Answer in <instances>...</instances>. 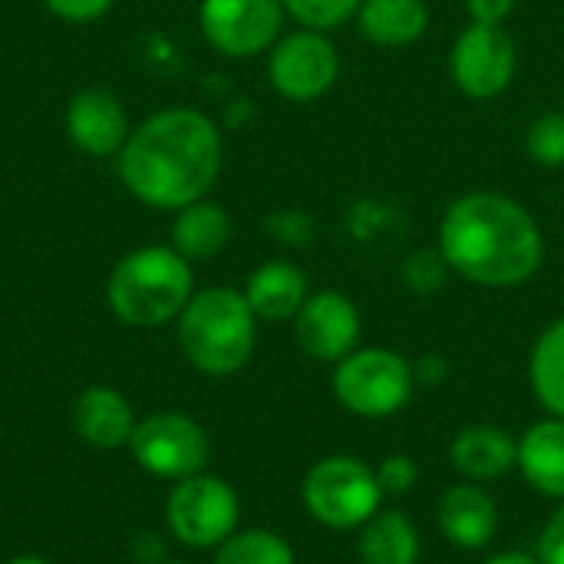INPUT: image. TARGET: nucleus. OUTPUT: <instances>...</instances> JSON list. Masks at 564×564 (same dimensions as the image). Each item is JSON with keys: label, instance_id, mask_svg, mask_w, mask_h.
<instances>
[{"label": "nucleus", "instance_id": "obj_25", "mask_svg": "<svg viewBox=\"0 0 564 564\" xmlns=\"http://www.w3.org/2000/svg\"><path fill=\"white\" fill-rule=\"evenodd\" d=\"M284 10L307 30H337L344 26L350 17H357L364 0H281Z\"/></svg>", "mask_w": 564, "mask_h": 564}, {"label": "nucleus", "instance_id": "obj_7", "mask_svg": "<svg viewBox=\"0 0 564 564\" xmlns=\"http://www.w3.org/2000/svg\"><path fill=\"white\" fill-rule=\"evenodd\" d=\"M238 492L208 473L175 482L165 502L169 529L188 549H218L228 535L238 532Z\"/></svg>", "mask_w": 564, "mask_h": 564}, {"label": "nucleus", "instance_id": "obj_27", "mask_svg": "<svg viewBox=\"0 0 564 564\" xmlns=\"http://www.w3.org/2000/svg\"><path fill=\"white\" fill-rule=\"evenodd\" d=\"M377 479H380L383 496H406V492L420 482L416 459H413V456H403V453H393V456L380 459Z\"/></svg>", "mask_w": 564, "mask_h": 564}, {"label": "nucleus", "instance_id": "obj_13", "mask_svg": "<svg viewBox=\"0 0 564 564\" xmlns=\"http://www.w3.org/2000/svg\"><path fill=\"white\" fill-rule=\"evenodd\" d=\"M66 135L69 142L93 155H119L129 139V119L122 102L109 89H83L66 106Z\"/></svg>", "mask_w": 564, "mask_h": 564}, {"label": "nucleus", "instance_id": "obj_26", "mask_svg": "<svg viewBox=\"0 0 564 564\" xmlns=\"http://www.w3.org/2000/svg\"><path fill=\"white\" fill-rule=\"evenodd\" d=\"M446 278H449V264L440 254V248L436 251L433 248L413 251L403 261V281L416 294H436V291H443L446 288Z\"/></svg>", "mask_w": 564, "mask_h": 564}, {"label": "nucleus", "instance_id": "obj_23", "mask_svg": "<svg viewBox=\"0 0 564 564\" xmlns=\"http://www.w3.org/2000/svg\"><path fill=\"white\" fill-rule=\"evenodd\" d=\"M215 564H294V549L278 532L248 529L228 535L218 545Z\"/></svg>", "mask_w": 564, "mask_h": 564}, {"label": "nucleus", "instance_id": "obj_24", "mask_svg": "<svg viewBox=\"0 0 564 564\" xmlns=\"http://www.w3.org/2000/svg\"><path fill=\"white\" fill-rule=\"evenodd\" d=\"M525 152L542 169H564V112H542L525 132Z\"/></svg>", "mask_w": 564, "mask_h": 564}, {"label": "nucleus", "instance_id": "obj_17", "mask_svg": "<svg viewBox=\"0 0 564 564\" xmlns=\"http://www.w3.org/2000/svg\"><path fill=\"white\" fill-rule=\"evenodd\" d=\"M516 466L522 469L525 482L549 496L564 502V420L549 416L529 426L519 440V459Z\"/></svg>", "mask_w": 564, "mask_h": 564}, {"label": "nucleus", "instance_id": "obj_20", "mask_svg": "<svg viewBox=\"0 0 564 564\" xmlns=\"http://www.w3.org/2000/svg\"><path fill=\"white\" fill-rule=\"evenodd\" d=\"M231 238V218L221 205L215 202H192L185 208L175 212L172 221V248L188 258V261H202V258H215Z\"/></svg>", "mask_w": 564, "mask_h": 564}, {"label": "nucleus", "instance_id": "obj_34", "mask_svg": "<svg viewBox=\"0 0 564 564\" xmlns=\"http://www.w3.org/2000/svg\"><path fill=\"white\" fill-rule=\"evenodd\" d=\"M159 564H185V562H159Z\"/></svg>", "mask_w": 564, "mask_h": 564}, {"label": "nucleus", "instance_id": "obj_15", "mask_svg": "<svg viewBox=\"0 0 564 564\" xmlns=\"http://www.w3.org/2000/svg\"><path fill=\"white\" fill-rule=\"evenodd\" d=\"M73 426L79 440L96 449L129 446L135 430L132 403L112 387H86L73 403Z\"/></svg>", "mask_w": 564, "mask_h": 564}, {"label": "nucleus", "instance_id": "obj_11", "mask_svg": "<svg viewBox=\"0 0 564 564\" xmlns=\"http://www.w3.org/2000/svg\"><path fill=\"white\" fill-rule=\"evenodd\" d=\"M284 13L281 0H202L198 23L218 53L245 59L278 43Z\"/></svg>", "mask_w": 564, "mask_h": 564}, {"label": "nucleus", "instance_id": "obj_1", "mask_svg": "<svg viewBox=\"0 0 564 564\" xmlns=\"http://www.w3.org/2000/svg\"><path fill=\"white\" fill-rule=\"evenodd\" d=\"M221 132L195 109H162L129 132L119 152L126 188L149 208L202 202L221 172Z\"/></svg>", "mask_w": 564, "mask_h": 564}, {"label": "nucleus", "instance_id": "obj_3", "mask_svg": "<svg viewBox=\"0 0 564 564\" xmlns=\"http://www.w3.org/2000/svg\"><path fill=\"white\" fill-rule=\"evenodd\" d=\"M195 294V274L188 258L172 245H149L126 254L106 284L112 314L129 327H162L178 321Z\"/></svg>", "mask_w": 564, "mask_h": 564}, {"label": "nucleus", "instance_id": "obj_19", "mask_svg": "<svg viewBox=\"0 0 564 564\" xmlns=\"http://www.w3.org/2000/svg\"><path fill=\"white\" fill-rule=\"evenodd\" d=\"M360 33L377 46H410L426 33L430 10L423 0H364L357 10Z\"/></svg>", "mask_w": 564, "mask_h": 564}, {"label": "nucleus", "instance_id": "obj_33", "mask_svg": "<svg viewBox=\"0 0 564 564\" xmlns=\"http://www.w3.org/2000/svg\"><path fill=\"white\" fill-rule=\"evenodd\" d=\"M7 564H50L46 558H40V555H17V558H10Z\"/></svg>", "mask_w": 564, "mask_h": 564}, {"label": "nucleus", "instance_id": "obj_16", "mask_svg": "<svg viewBox=\"0 0 564 564\" xmlns=\"http://www.w3.org/2000/svg\"><path fill=\"white\" fill-rule=\"evenodd\" d=\"M519 459V443L492 423H476L456 433L449 446V463L459 476L469 482H489L502 479Z\"/></svg>", "mask_w": 564, "mask_h": 564}, {"label": "nucleus", "instance_id": "obj_21", "mask_svg": "<svg viewBox=\"0 0 564 564\" xmlns=\"http://www.w3.org/2000/svg\"><path fill=\"white\" fill-rule=\"evenodd\" d=\"M360 562L364 564H416L420 562V532L416 525L390 509L377 512L360 529Z\"/></svg>", "mask_w": 564, "mask_h": 564}, {"label": "nucleus", "instance_id": "obj_2", "mask_svg": "<svg viewBox=\"0 0 564 564\" xmlns=\"http://www.w3.org/2000/svg\"><path fill=\"white\" fill-rule=\"evenodd\" d=\"M440 254L473 284L519 288L539 274L545 238L522 202L502 192H469L440 221Z\"/></svg>", "mask_w": 564, "mask_h": 564}, {"label": "nucleus", "instance_id": "obj_10", "mask_svg": "<svg viewBox=\"0 0 564 564\" xmlns=\"http://www.w3.org/2000/svg\"><path fill=\"white\" fill-rule=\"evenodd\" d=\"M340 76V56L327 33L294 30L281 36L268 53V79L291 102L321 99Z\"/></svg>", "mask_w": 564, "mask_h": 564}, {"label": "nucleus", "instance_id": "obj_30", "mask_svg": "<svg viewBox=\"0 0 564 564\" xmlns=\"http://www.w3.org/2000/svg\"><path fill=\"white\" fill-rule=\"evenodd\" d=\"M466 10H469L473 23H496V26H502L512 17L516 0H466Z\"/></svg>", "mask_w": 564, "mask_h": 564}, {"label": "nucleus", "instance_id": "obj_28", "mask_svg": "<svg viewBox=\"0 0 564 564\" xmlns=\"http://www.w3.org/2000/svg\"><path fill=\"white\" fill-rule=\"evenodd\" d=\"M50 13H56L59 20H69V23H89V20H99L112 0H43Z\"/></svg>", "mask_w": 564, "mask_h": 564}, {"label": "nucleus", "instance_id": "obj_29", "mask_svg": "<svg viewBox=\"0 0 564 564\" xmlns=\"http://www.w3.org/2000/svg\"><path fill=\"white\" fill-rule=\"evenodd\" d=\"M539 562L542 564H564V502L562 509L549 519L539 539Z\"/></svg>", "mask_w": 564, "mask_h": 564}, {"label": "nucleus", "instance_id": "obj_31", "mask_svg": "<svg viewBox=\"0 0 564 564\" xmlns=\"http://www.w3.org/2000/svg\"><path fill=\"white\" fill-rule=\"evenodd\" d=\"M413 377H416V383H423V387H440V383H446V377H449V364H446L440 354L420 357V360L413 364Z\"/></svg>", "mask_w": 564, "mask_h": 564}, {"label": "nucleus", "instance_id": "obj_5", "mask_svg": "<svg viewBox=\"0 0 564 564\" xmlns=\"http://www.w3.org/2000/svg\"><path fill=\"white\" fill-rule=\"evenodd\" d=\"M301 499L314 522L350 532L364 529L383 506L377 469L357 456H327L311 466Z\"/></svg>", "mask_w": 564, "mask_h": 564}, {"label": "nucleus", "instance_id": "obj_22", "mask_svg": "<svg viewBox=\"0 0 564 564\" xmlns=\"http://www.w3.org/2000/svg\"><path fill=\"white\" fill-rule=\"evenodd\" d=\"M529 380L539 403L564 420V317L545 327V334L532 347Z\"/></svg>", "mask_w": 564, "mask_h": 564}, {"label": "nucleus", "instance_id": "obj_14", "mask_svg": "<svg viewBox=\"0 0 564 564\" xmlns=\"http://www.w3.org/2000/svg\"><path fill=\"white\" fill-rule=\"evenodd\" d=\"M436 522L449 545L479 552L499 532V506L476 482H459L443 492V499L436 506Z\"/></svg>", "mask_w": 564, "mask_h": 564}, {"label": "nucleus", "instance_id": "obj_9", "mask_svg": "<svg viewBox=\"0 0 564 564\" xmlns=\"http://www.w3.org/2000/svg\"><path fill=\"white\" fill-rule=\"evenodd\" d=\"M519 50L506 26L496 23H469L449 53V73L459 93L469 99H496L516 79Z\"/></svg>", "mask_w": 564, "mask_h": 564}, {"label": "nucleus", "instance_id": "obj_32", "mask_svg": "<svg viewBox=\"0 0 564 564\" xmlns=\"http://www.w3.org/2000/svg\"><path fill=\"white\" fill-rule=\"evenodd\" d=\"M486 564H542L539 555H529V552H502V555H492Z\"/></svg>", "mask_w": 564, "mask_h": 564}, {"label": "nucleus", "instance_id": "obj_12", "mask_svg": "<svg viewBox=\"0 0 564 564\" xmlns=\"http://www.w3.org/2000/svg\"><path fill=\"white\" fill-rule=\"evenodd\" d=\"M294 337L301 350L321 364H340L357 350L360 311L340 291H317L304 301L294 317Z\"/></svg>", "mask_w": 564, "mask_h": 564}, {"label": "nucleus", "instance_id": "obj_8", "mask_svg": "<svg viewBox=\"0 0 564 564\" xmlns=\"http://www.w3.org/2000/svg\"><path fill=\"white\" fill-rule=\"evenodd\" d=\"M129 449L149 476L175 482L205 473L212 459V440L205 426L172 410L139 420L129 436Z\"/></svg>", "mask_w": 564, "mask_h": 564}, {"label": "nucleus", "instance_id": "obj_18", "mask_svg": "<svg viewBox=\"0 0 564 564\" xmlns=\"http://www.w3.org/2000/svg\"><path fill=\"white\" fill-rule=\"evenodd\" d=\"M245 297L258 321H291L311 297L307 274L291 261H264L248 278Z\"/></svg>", "mask_w": 564, "mask_h": 564}, {"label": "nucleus", "instance_id": "obj_4", "mask_svg": "<svg viewBox=\"0 0 564 564\" xmlns=\"http://www.w3.org/2000/svg\"><path fill=\"white\" fill-rule=\"evenodd\" d=\"M258 340V317L235 288H208L192 294L178 314V347L185 360L208 377L238 373Z\"/></svg>", "mask_w": 564, "mask_h": 564}, {"label": "nucleus", "instance_id": "obj_6", "mask_svg": "<svg viewBox=\"0 0 564 564\" xmlns=\"http://www.w3.org/2000/svg\"><path fill=\"white\" fill-rule=\"evenodd\" d=\"M413 364L387 347H364L347 354L334 370L337 403L364 420L397 416L413 397Z\"/></svg>", "mask_w": 564, "mask_h": 564}]
</instances>
